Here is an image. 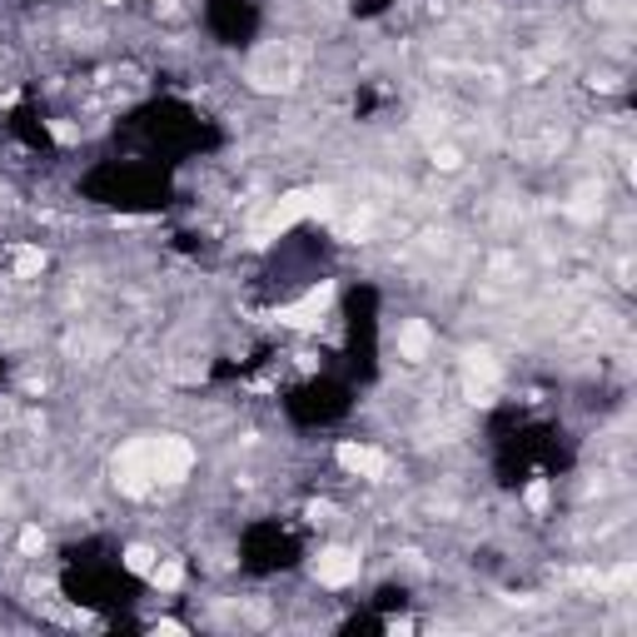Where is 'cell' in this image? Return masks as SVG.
Masks as SVG:
<instances>
[{
    "mask_svg": "<svg viewBox=\"0 0 637 637\" xmlns=\"http://www.w3.org/2000/svg\"><path fill=\"white\" fill-rule=\"evenodd\" d=\"M359 568H364V558L354 548H344V543H334V548H324V553L314 558V577L324 588H349L354 577H359Z\"/></svg>",
    "mask_w": 637,
    "mask_h": 637,
    "instance_id": "obj_2",
    "label": "cell"
},
{
    "mask_svg": "<svg viewBox=\"0 0 637 637\" xmlns=\"http://www.w3.org/2000/svg\"><path fill=\"white\" fill-rule=\"evenodd\" d=\"M334 463L344 473H349V479H369V483H379L388 473V454L384 448H373V444H339L334 448Z\"/></svg>",
    "mask_w": 637,
    "mask_h": 637,
    "instance_id": "obj_1",
    "label": "cell"
}]
</instances>
